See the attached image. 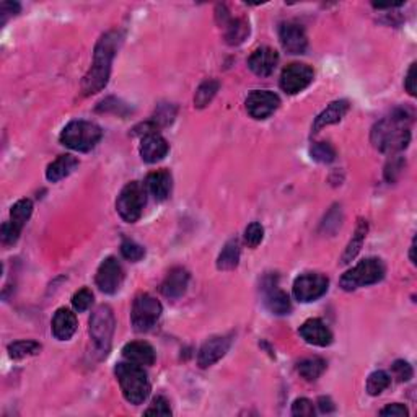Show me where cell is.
Listing matches in <instances>:
<instances>
[{
	"mask_svg": "<svg viewBox=\"0 0 417 417\" xmlns=\"http://www.w3.org/2000/svg\"><path fill=\"white\" fill-rule=\"evenodd\" d=\"M121 43L122 36L119 31H108L98 39L93 52V64L87 72V75L84 77V81H81L84 97L101 92L106 87L111 74L113 59H115Z\"/></svg>",
	"mask_w": 417,
	"mask_h": 417,
	"instance_id": "6da1fadb",
	"label": "cell"
},
{
	"mask_svg": "<svg viewBox=\"0 0 417 417\" xmlns=\"http://www.w3.org/2000/svg\"><path fill=\"white\" fill-rule=\"evenodd\" d=\"M412 113L405 108H398L391 115L383 117L371 129L370 140L375 148L385 153H396L405 151L409 145Z\"/></svg>",
	"mask_w": 417,
	"mask_h": 417,
	"instance_id": "7a4b0ae2",
	"label": "cell"
},
{
	"mask_svg": "<svg viewBox=\"0 0 417 417\" xmlns=\"http://www.w3.org/2000/svg\"><path fill=\"white\" fill-rule=\"evenodd\" d=\"M116 378L119 382L121 391L130 405H142L151 394V382L145 374L142 365L133 362H122L115 369Z\"/></svg>",
	"mask_w": 417,
	"mask_h": 417,
	"instance_id": "3957f363",
	"label": "cell"
},
{
	"mask_svg": "<svg viewBox=\"0 0 417 417\" xmlns=\"http://www.w3.org/2000/svg\"><path fill=\"white\" fill-rule=\"evenodd\" d=\"M103 137V130L90 121H72L62 129L61 144L75 152H88Z\"/></svg>",
	"mask_w": 417,
	"mask_h": 417,
	"instance_id": "277c9868",
	"label": "cell"
},
{
	"mask_svg": "<svg viewBox=\"0 0 417 417\" xmlns=\"http://www.w3.org/2000/svg\"><path fill=\"white\" fill-rule=\"evenodd\" d=\"M385 264L378 258H369V260L360 261L359 264H356L352 269H349L347 273L342 274L339 285L344 290H356L359 287H365V285L377 284L385 278Z\"/></svg>",
	"mask_w": 417,
	"mask_h": 417,
	"instance_id": "5b68a950",
	"label": "cell"
},
{
	"mask_svg": "<svg viewBox=\"0 0 417 417\" xmlns=\"http://www.w3.org/2000/svg\"><path fill=\"white\" fill-rule=\"evenodd\" d=\"M115 326V315L108 305L98 307L90 316V336H92L95 349L101 357H106L110 352Z\"/></svg>",
	"mask_w": 417,
	"mask_h": 417,
	"instance_id": "8992f818",
	"label": "cell"
},
{
	"mask_svg": "<svg viewBox=\"0 0 417 417\" xmlns=\"http://www.w3.org/2000/svg\"><path fill=\"white\" fill-rule=\"evenodd\" d=\"M147 202V194H145V188L139 181H133L128 183L122 188L116 201L117 214L121 215V219L128 224H134L140 219L142 211Z\"/></svg>",
	"mask_w": 417,
	"mask_h": 417,
	"instance_id": "52a82bcc",
	"label": "cell"
},
{
	"mask_svg": "<svg viewBox=\"0 0 417 417\" xmlns=\"http://www.w3.org/2000/svg\"><path fill=\"white\" fill-rule=\"evenodd\" d=\"M162 315V303L155 297L148 293H140L135 297L133 311H130V321L137 333H145L152 329Z\"/></svg>",
	"mask_w": 417,
	"mask_h": 417,
	"instance_id": "ba28073f",
	"label": "cell"
},
{
	"mask_svg": "<svg viewBox=\"0 0 417 417\" xmlns=\"http://www.w3.org/2000/svg\"><path fill=\"white\" fill-rule=\"evenodd\" d=\"M329 280L320 273H307L293 282V297L302 303H310L323 297L328 290Z\"/></svg>",
	"mask_w": 417,
	"mask_h": 417,
	"instance_id": "9c48e42d",
	"label": "cell"
},
{
	"mask_svg": "<svg viewBox=\"0 0 417 417\" xmlns=\"http://www.w3.org/2000/svg\"><path fill=\"white\" fill-rule=\"evenodd\" d=\"M124 280V269L115 256L106 258L97 271V285L101 292L113 295L116 293Z\"/></svg>",
	"mask_w": 417,
	"mask_h": 417,
	"instance_id": "30bf717a",
	"label": "cell"
},
{
	"mask_svg": "<svg viewBox=\"0 0 417 417\" xmlns=\"http://www.w3.org/2000/svg\"><path fill=\"white\" fill-rule=\"evenodd\" d=\"M313 75L315 74H313V69L310 66L293 62V64L287 66L282 70V75H280V88L289 95L300 93L302 90H305L308 85L311 84Z\"/></svg>",
	"mask_w": 417,
	"mask_h": 417,
	"instance_id": "8fae6325",
	"label": "cell"
},
{
	"mask_svg": "<svg viewBox=\"0 0 417 417\" xmlns=\"http://www.w3.org/2000/svg\"><path fill=\"white\" fill-rule=\"evenodd\" d=\"M246 111L255 119H266L278 110L280 99L275 93L269 90H256L251 92L246 98Z\"/></svg>",
	"mask_w": 417,
	"mask_h": 417,
	"instance_id": "7c38bea8",
	"label": "cell"
},
{
	"mask_svg": "<svg viewBox=\"0 0 417 417\" xmlns=\"http://www.w3.org/2000/svg\"><path fill=\"white\" fill-rule=\"evenodd\" d=\"M279 38L282 48L289 54H303L308 48V39L305 35V30L302 28L298 23L293 21H287L280 26Z\"/></svg>",
	"mask_w": 417,
	"mask_h": 417,
	"instance_id": "4fadbf2b",
	"label": "cell"
},
{
	"mask_svg": "<svg viewBox=\"0 0 417 417\" xmlns=\"http://www.w3.org/2000/svg\"><path fill=\"white\" fill-rule=\"evenodd\" d=\"M230 344H232V338L230 336H215L211 338L208 341L202 344V347L199 349L197 362L202 369L214 365L215 362H219L222 357L229 352Z\"/></svg>",
	"mask_w": 417,
	"mask_h": 417,
	"instance_id": "5bb4252c",
	"label": "cell"
},
{
	"mask_svg": "<svg viewBox=\"0 0 417 417\" xmlns=\"http://www.w3.org/2000/svg\"><path fill=\"white\" fill-rule=\"evenodd\" d=\"M168 142L158 133H151L144 135L140 140V157L145 163H157L163 160L168 153Z\"/></svg>",
	"mask_w": 417,
	"mask_h": 417,
	"instance_id": "9a60e30c",
	"label": "cell"
},
{
	"mask_svg": "<svg viewBox=\"0 0 417 417\" xmlns=\"http://www.w3.org/2000/svg\"><path fill=\"white\" fill-rule=\"evenodd\" d=\"M300 336L305 339L308 344L318 347H326L333 342V333H331L328 326L318 318H313L305 321L298 329Z\"/></svg>",
	"mask_w": 417,
	"mask_h": 417,
	"instance_id": "2e32d148",
	"label": "cell"
},
{
	"mask_svg": "<svg viewBox=\"0 0 417 417\" xmlns=\"http://www.w3.org/2000/svg\"><path fill=\"white\" fill-rule=\"evenodd\" d=\"M279 62V54L273 48H260L248 59V66L253 74L260 77L271 75Z\"/></svg>",
	"mask_w": 417,
	"mask_h": 417,
	"instance_id": "e0dca14e",
	"label": "cell"
},
{
	"mask_svg": "<svg viewBox=\"0 0 417 417\" xmlns=\"http://www.w3.org/2000/svg\"><path fill=\"white\" fill-rule=\"evenodd\" d=\"M188 284H189L188 271L183 269V267H175V269L170 271L165 280H163L160 290L166 298L175 300V298H180L184 295L186 289H188Z\"/></svg>",
	"mask_w": 417,
	"mask_h": 417,
	"instance_id": "ac0fdd59",
	"label": "cell"
},
{
	"mask_svg": "<svg viewBox=\"0 0 417 417\" xmlns=\"http://www.w3.org/2000/svg\"><path fill=\"white\" fill-rule=\"evenodd\" d=\"M77 316L67 308H59L52 318V334L59 341H67L75 334L77 331Z\"/></svg>",
	"mask_w": 417,
	"mask_h": 417,
	"instance_id": "d6986e66",
	"label": "cell"
},
{
	"mask_svg": "<svg viewBox=\"0 0 417 417\" xmlns=\"http://www.w3.org/2000/svg\"><path fill=\"white\" fill-rule=\"evenodd\" d=\"M122 357L128 362L137 365H153L155 362V351L148 342L144 341H134L126 344L122 347Z\"/></svg>",
	"mask_w": 417,
	"mask_h": 417,
	"instance_id": "ffe728a7",
	"label": "cell"
},
{
	"mask_svg": "<svg viewBox=\"0 0 417 417\" xmlns=\"http://www.w3.org/2000/svg\"><path fill=\"white\" fill-rule=\"evenodd\" d=\"M145 188L155 201H165L171 193V175L166 170L152 171L145 180Z\"/></svg>",
	"mask_w": 417,
	"mask_h": 417,
	"instance_id": "44dd1931",
	"label": "cell"
},
{
	"mask_svg": "<svg viewBox=\"0 0 417 417\" xmlns=\"http://www.w3.org/2000/svg\"><path fill=\"white\" fill-rule=\"evenodd\" d=\"M349 111V101L346 99H338V101H333L329 104L326 110H323L318 115V117L315 119V124H313V133H318L320 129L326 128V126L336 124L342 119L344 116L347 115Z\"/></svg>",
	"mask_w": 417,
	"mask_h": 417,
	"instance_id": "7402d4cb",
	"label": "cell"
},
{
	"mask_svg": "<svg viewBox=\"0 0 417 417\" xmlns=\"http://www.w3.org/2000/svg\"><path fill=\"white\" fill-rule=\"evenodd\" d=\"M222 26L225 28V39L226 43L237 46V44L243 43L249 33V26L242 18H230L229 12L224 7V15H222Z\"/></svg>",
	"mask_w": 417,
	"mask_h": 417,
	"instance_id": "603a6c76",
	"label": "cell"
},
{
	"mask_svg": "<svg viewBox=\"0 0 417 417\" xmlns=\"http://www.w3.org/2000/svg\"><path fill=\"white\" fill-rule=\"evenodd\" d=\"M264 303L267 310L274 313V315H289L290 310H292V303H290L289 295L284 290L275 287V285L267 287Z\"/></svg>",
	"mask_w": 417,
	"mask_h": 417,
	"instance_id": "cb8c5ba5",
	"label": "cell"
},
{
	"mask_svg": "<svg viewBox=\"0 0 417 417\" xmlns=\"http://www.w3.org/2000/svg\"><path fill=\"white\" fill-rule=\"evenodd\" d=\"M77 165H79V160H77L75 157L61 155L48 166L46 178L51 181V183H57V181L64 180L66 176H69L72 171L77 168Z\"/></svg>",
	"mask_w": 417,
	"mask_h": 417,
	"instance_id": "d4e9b609",
	"label": "cell"
},
{
	"mask_svg": "<svg viewBox=\"0 0 417 417\" xmlns=\"http://www.w3.org/2000/svg\"><path fill=\"white\" fill-rule=\"evenodd\" d=\"M367 232H369V224H367V220L360 219L359 224L356 226V232L352 235V240L349 242L346 251H344V255L341 258L342 264H349L352 260H356V256L359 255L362 244H364Z\"/></svg>",
	"mask_w": 417,
	"mask_h": 417,
	"instance_id": "484cf974",
	"label": "cell"
},
{
	"mask_svg": "<svg viewBox=\"0 0 417 417\" xmlns=\"http://www.w3.org/2000/svg\"><path fill=\"white\" fill-rule=\"evenodd\" d=\"M240 261V242L238 238H232L222 248L219 258H217V267L220 271H232L238 266Z\"/></svg>",
	"mask_w": 417,
	"mask_h": 417,
	"instance_id": "4316f807",
	"label": "cell"
},
{
	"mask_svg": "<svg viewBox=\"0 0 417 417\" xmlns=\"http://www.w3.org/2000/svg\"><path fill=\"white\" fill-rule=\"evenodd\" d=\"M31 212H33V202H31L30 199H20V201L12 207L10 220L8 222L13 225V229L21 233L25 224L30 220Z\"/></svg>",
	"mask_w": 417,
	"mask_h": 417,
	"instance_id": "83f0119b",
	"label": "cell"
},
{
	"mask_svg": "<svg viewBox=\"0 0 417 417\" xmlns=\"http://www.w3.org/2000/svg\"><path fill=\"white\" fill-rule=\"evenodd\" d=\"M326 370V362L320 357H311V359H305L298 364V374L308 382L320 378Z\"/></svg>",
	"mask_w": 417,
	"mask_h": 417,
	"instance_id": "f1b7e54d",
	"label": "cell"
},
{
	"mask_svg": "<svg viewBox=\"0 0 417 417\" xmlns=\"http://www.w3.org/2000/svg\"><path fill=\"white\" fill-rule=\"evenodd\" d=\"M219 92V81L217 80H206L199 85L194 95V106L196 108H206L208 103L214 99V97Z\"/></svg>",
	"mask_w": 417,
	"mask_h": 417,
	"instance_id": "f546056e",
	"label": "cell"
},
{
	"mask_svg": "<svg viewBox=\"0 0 417 417\" xmlns=\"http://www.w3.org/2000/svg\"><path fill=\"white\" fill-rule=\"evenodd\" d=\"M39 351H41V344H38L36 341H17L8 346V353H10L12 359L15 360L36 356V353H39Z\"/></svg>",
	"mask_w": 417,
	"mask_h": 417,
	"instance_id": "4dcf8cb0",
	"label": "cell"
},
{
	"mask_svg": "<svg viewBox=\"0 0 417 417\" xmlns=\"http://www.w3.org/2000/svg\"><path fill=\"white\" fill-rule=\"evenodd\" d=\"M389 383H391V378H389L387 371H374V374H370L369 380H367V393H369L370 396H378V394H382L385 389L389 387Z\"/></svg>",
	"mask_w": 417,
	"mask_h": 417,
	"instance_id": "1f68e13d",
	"label": "cell"
},
{
	"mask_svg": "<svg viewBox=\"0 0 417 417\" xmlns=\"http://www.w3.org/2000/svg\"><path fill=\"white\" fill-rule=\"evenodd\" d=\"M310 155L313 160L320 163H331L336 160V151L328 142H315L310 148Z\"/></svg>",
	"mask_w": 417,
	"mask_h": 417,
	"instance_id": "d6a6232c",
	"label": "cell"
},
{
	"mask_svg": "<svg viewBox=\"0 0 417 417\" xmlns=\"http://www.w3.org/2000/svg\"><path fill=\"white\" fill-rule=\"evenodd\" d=\"M121 253L126 260L133 261V262H137L145 256V249L140 246L139 243L133 242V240H124V242H122Z\"/></svg>",
	"mask_w": 417,
	"mask_h": 417,
	"instance_id": "836d02e7",
	"label": "cell"
},
{
	"mask_svg": "<svg viewBox=\"0 0 417 417\" xmlns=\"http://www.w3.org/2000/svg\"><path fill=\"white\" fill-rule=\"evenodd\" d=\"M262 238H264V229L260 222H253L244 230V240H246L249 248H256L262 242Z\"/></svg>",
	"mask_w": 417,
	"mask_h": 417,
	"instance_id": "e575fe53",
	"label": "cell"
},
{
	"mask_svg": "<svg viewBox=\"0 0 417 417\" xmlns=\"http://www.w3.org/2000/svg\"><path fill=\"white\" fill-rule=\"evenodd\" d=\"M93 303V293L88 289H81L79 292L72 297V305H74L75 311L84 313L87 311Z\"/></svg>",
	"mask_w": 417,
	"mask_h": 417,
	"instance_id": "d590c367",
	"label": "cell"
},
{
	"mask_svg": "<svg viewBox=\"0 0 417 417\" xmlns=\"http://www.w3.org/2000/svg\"><path fill=\"white\" fill-rule=\"evenodd\" d=\"M391 371L394 375V378L398 380V382H409L412 378V375H414V371H412V367L407 364L405 360H396L391 367Z\"/></svg>",
	"mask_w": 417,
	"mask_h": 417,
	"instance_id": "8d00e7d4",
	"label": "cell"
},
{
	"mask_svg": "<svg viewBox=\"0 0 417 417\" xmlns=\"http://www.w3.org/2000/svg\"><path fill=\"white\" fill-rule=\"evenodd\" d=\"M145 416H171L170 403L165 400L163 396H157L152 401V406L144 412Z\"/></svg>",
	"mask_w": 417,
	"mask_h": 417,
	"instance_id": "74e56055",
	"label": "cell"
},
{
	"mask_svg": "<svg viewBox=\"0 0 417 417\" xmlns=\"http://www.w3.org/2000/svg\"><path fill=\"white\" fill-rule=\"evenodd\" d=\"M315 414V407H313V403L307 398H300V400H295V403L292 405V416L295 417H311Z\"/></svg>",
	"mask_w": 417,
	"mask_h": 417,
	"instance_id": "f35d334b",
	"label": "cell"
},
{
	"mask_svg": "<svg viewBox=\"0 0 417 417\" xmlns=\"http://www.w3.org/2000/svg\"><path fill=\"white\" fill-rule=\"evenodd\" d=\"M173 117H175V108L171 106V104H163V106H160V110L157 111L155 121L152 122L158 128V126L170 124V122L173 121Z\"/></svg>",
	"mask_w": 417,
	"mask_h": 417,
	"instance_id": "ab89813d",
	"label": "cell"
},
{
	"mask_svg": "<svg viewBox=\"0 0 417 417\" xmlns=\"http://www.w3.org/2000/svg\"><path fill=\"white\" fill-rule=\"evenodd\" d=\"M405 168V162L400 157H391V160L388 162L387 168H385V178L388 181H394L398 178V175L401 173V170Z\"/></svg>",
	"mask_w": 417,
	"mask_h": 417,
	"instance_id": "60d3db41",
	"label": "cell"
},
{
	"mask_svg": "<svg viewBox=\"0 0 417 417\" xmlns=\"http://www.w3.org/2000/svg\"><path fill=\"white\" fill-rule=\"evenodd\" d=\"M0 235H2V243L6 244V246H10V244L17 243V240L20 238V232L13 229L10 222H6V224L2 225V233Z\"/></svg>",
	"mask_w": 417,
	"mask_h": 417,
	"instance_id": "b9f144b4",
	"label": "cell"
},
{
	"mask_svg": "<svg viewBox=\"0 0 417 417\" xmlns=\"http://www.w3.org/2000/svg\"><path fill=\"white\" fill-rule=\"evenodd\" d=\"M20 3L17 2H3L2 6H0V23H6L8 20V17H15L20 13Z\"/></svg>",
	"mask_w": 417,
	"mask_h": 417,
	"instance_id": "7bdbcfd3",
	"label": "cell"
},
{
	"mask_svg": "<svg viewBox=\"0 0 417 417\" xmlns=\"http://www.w3.org/2000/svg\"><path fill=\"white\" fill-rule=\"evenodd\" d=\"M380 414L391 416V417H407L409 416V411H407V407L405 405L396 403V405H389L387 407H383V409L380 411Z\"/></svg>",
	"mask_w": 417,
	"mask_h": 417,
	"instance_id": "ee69618b",
	"label": "cell"
},
{
	"mask_svg": "<svg viewBox=\"0 0 417 417\" xmlns=\"http://www.w3.org/2000/svg\"><path fill=\"white\" fill-rule=\"evenodd\" d=\"M405 87L407 90V93L411 95V97H416V62L414 64H411L409 70H407L406 80H405Z\"/></svg>",
	"mask_w": 417,
	"mask_h": 417,
	"instance_id": "f6af8a7d",
	"label": "cell"
},
{
	"mask_svg": "<svg viewBox=\"0 0 417 417\" xmlns=\"http://www.w3.org/2000/svg\"><path fill=\"white\" fill-rule=\"evenodd\" d=\"M318 406H320V409H321V412H331L334 409V406H333V403H331V400L329 398H320V401H318Z\"/></svg>",
	"mask_w": 417,
	"mask_h": 417,
	"instance_id": "bcb514c9",
	"label": "cell"
},
{
	"mask_svg": "<svg viewBox=\"0 0 417 417\" xmlns=\"http://www.w3.org/2000/svg\"><path fill=\"white\" fill-rule=\"evenodd\" d=\"M416 240H412V244H411V253H409V258H411V262L412 264H416Z\"/></svg>",
	"mask_w": 417,
	"mask_h": 417,
	"instance_id": "7dc6e473",
	"label": "cell"
}]
</instances>
